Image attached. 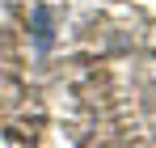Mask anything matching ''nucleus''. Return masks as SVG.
I'll use <instances>...</instances> for the list:
<instances>
[{"instance_id":"1","label":"nucleus","mask_w":156,"mask_h":148,"mask_svg":"<svg viewBox=\"0 0 156 148\" xmlns=\"http://www.w3.org/2000/svg\"><path fill=\"white\" fill-rule=\"evenodd\" d=\"M30 25H34V47H38V55H42V51H51V43H55L51 9H47V4H34V13H30Z\"/></svg>"}]
</instances>
